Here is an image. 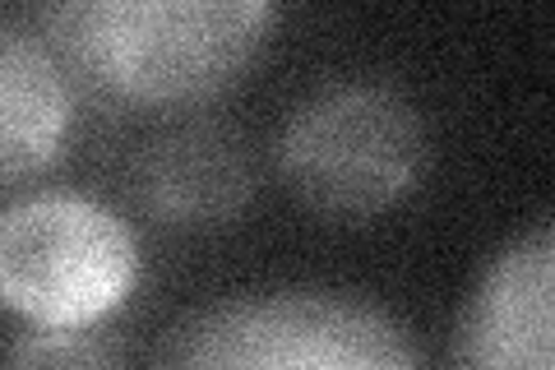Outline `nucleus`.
I'll return each mask as SVG.
<instances>
[{"mask_svg":"<svg viewBox=\"0 0 555 370\" xmlns=\"http://www.w3.org/2000/svg\"><path fill=\"white\" fill-rule=\"evenodd\" d=\"M38 28L69 75L126 107L171 112L222 98L273 38L269 0H61Z\"/></svg>","mask_w":555,"mask_h":370,"instance_id":"nucleus-1","label":"nucleus"},{"mask_svg":"<svg viewBox=\"0 0 555 370\" xmlns=\"http://www.w3.org/2000/svg\"><path fill=\"white\" fill-rule=\"evenodd\" d=\"M153 370H430L385 306L338 288H250L185 310Z\"/></svg>","mask_w":555,"mask_h":370,"instance_id":"nucleus-2","label":"nucleus"},{"mask_svg":"<svg viewBox=\"0 0 555 370\" xmlns=\"http://www.w3.org/2000/svg\"><path fill=\"white\" fill-rule=\"evenodd\" d=\"M426 171V126L379 79H328L278 130V176L328 222H366L403 204Z\"/></svg>","mask_w":555,"mask_h":370,"instance_id":"nucleus-3","label":"nucleus"},{"mask_svg":"<svg viewBox=\"0 0 555 370\" xmlns=\"http://www.w3.org/2000/svg\"><path fill=\"white\" fill-rule=\"evenodd\" d=\"M134 278L130 227L98 200L51 190L0 208V310L47 329H83L107 320Z\"/></svg>","mask_w":555,"mask_h":370,"instance_id":"nucleus-4","label":"nucleus"},{"mask_svg":"<svg viewBox=\"0 0 555 370\" xmlns=\"http://www.w3.org/2000/svg\"><path fill=\"white\" fill-rule=\"evenodd\" d=\"M454 370H555V232H532L486 259L454 329Z\"/></svg>","mask_w":555,"mask_h":370,"instance_id":"nucleus-5","label":"nucleus"},{"mask_svg":"<svg viewBox=\"0 0 555 370\" xmlns=\"http://www.w3.org/2000/svg\"><path fill=\"white\" fill-rule=\"evenodd\" d=\"M259 171L246 135L222 120H181L153 135L130 163V195L171 232H214L246 214Z\"/></svg>","mask_w":555,"mask_h":370,"instance_id":"nucleus-6","label":"nucleus"},{"mask_svg":"<svg viewBox=\"0 0 555 370\" xmlns=\"http://www.w3.org/2000/svg\"><path fill=\"white\" fill-rule=\"evenodd\" d=\"M75 126L69 69L38 20L0 14V195L20 190L65 153Z\"/></svg>","mask_w":555,"mask_h":370,"instance_id":"nucleus-7","label":"nucleus"},{"mask_svg":"<svg viewBox=\"0 0 555 370\" xmlns=\"http://www.w3.org/2000/svg\"><path fill=\"white\" fill-rule=\"evenodd\" d=\"M0 370H134L120 339L93 324L47 329L24 324L0 339Z\"/></svg>","mask_w":555,"mask_h":370,"instance_id":"nucleus-8","label":"nucleus"}]
</instances>
